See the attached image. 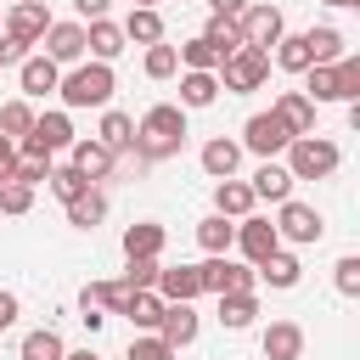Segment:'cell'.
Returning a JSON list of instances; mask_svg holds the SVG:
<instances>
[{
    "instance_id": "7bdbcfd3",
    "label": "cell",
    "mask_w": 360,
    "mask_h": 360,
    "mask_svg": "<svg viewBox=\"0 0 360 360\" xmlns=\"http://www.w3.org/2000/svg\"><path fill=\"white\" fill-rule=\"evenodd\" d=\"M124 360H174V349H169V343H163L158 332H135V338H129V354H124Z\"/></svg>"
},
{
    "instance_id": "7c38bea8",
    "label": "cell",
    "mask_w": 360,
    "mask_h": 360,
    "mask_svg": "<svg viewBox=\"0 0 360 360\" xmlns=\"http://www.w3.org/2000/svg\"><path fill=\"white\" fill-rule=\"evenodd\" d=\"M236 248H242V259H248V264H264V259L281 248V236H276V225H270V219L248 214V219H236Z\"/></svg>"
},
{
    "instance_id": "74e56055",
    "label": "cell",
    "mask_w": 360,
    "mask_h": 360,
    "mask_svg": "<svg viewBox=\"0 0 360 360\" xmlns=\"http://www.w3.org/2000/svg\"><path fill=\"white\" fill-rule=\"evenodd\" d=\"M304 96H309L315 107H321V101H338V68H332V62H326V68H309V73H304Z\"/></svg>"
},
{
    "instance_id": "d6986e66",
    "label": "cell",
    "mask_w": 360,
    "mask_h": 360,
    "mask_svg": "<svg viewBox=\"0 0 360 360\" xmlns=\"http://www.w3.org/2000/svg\"><path fill=\"white\" fill-rule=\"evenodd\" d=\"M158 338L180 354L186 343H197V309L191 304H163V321H158Z\"/></svg>"
},
{
    "instance_id": "c3c4849f",
    "label": "cell",
    "mask_w": 360,
    "mask_h": 360,
    "mask_svg": "<svg viewBox=\"0 0 360 360\" xmlns=\"http://www.w3.org/2000/svg\"><path fill=\"white\" fill-rule=\"evenodd\" d=\"M11 174H17V141H6V135H0V186H6Z\"/></svg>"
},
{
    "instance_id": "484cf974",
    "label": "cell",
    "mask_w": 360,
    "mask_h": 360,
    "mask_svg": "<svg viewBox=\"0 0 360 360\" xmlns=\"http://www.w3.org/2000/svg\"><path fill=\"white\" fill-rule=\"evenodd\" d=\"M253 276H259V281H270L276 292H287V287H298V276H304V264H298V259H292L287 248H276V253H270L264 264H253Z\"/></svg>"
},
{
    "instance_id": "e575fe53",
    "label": "cell",
    "mask_w": 360,
    "mask_h": 360,
    "mask_svg": "<svg viewBox=\"0 0 360 360\" xmlns=\"http://www.w3.org/2000/svg\"><path fill=\"white\" fill-rule=\"evenodd\" d=\"M124 315H129L135 332H158V321H163V298H158V292H135Z\"/></svg>"
},
{
    "instance_id": "9f6ffc18",
    "label": "cell",
    "mask_w": 360,
    "mask_h": 360,
    "mask_svg": "<svg viewBox=\"0 0 360 360\" xmlns=\"http://www.w3.org/2000/svg\"><path fill=\"white\" fill-rule=\"evenodd\" d=\"M11 6H17V0H11Z\"/></svg>"
},
{
    "instance_id": "1f68e13d",
    "label": "cell",
    "mask_w": 360,
    "mask_h": 360,
    "mask_svg": "<svg viewBox=\"0 0 360 360\" xmlns=\"http://www.w3.org/2000/svg\"><path fill=\"white\" fill-rule=\"evenodd\" d=\"M101 219H107V197H101L96 186H90L84 197H73V202H68V225H79V231H96Z\"/></svg>"
},
{
    "instance_id": "83f0119b",
    "label": "cell",
    "mask_w": 360,
    "mask_h": 360,
    "mask_svg": "<svg viewBox=\"0 0 360 360\" xmlns=\"http://www.w3.org/2000/svg\"><path fill=\"white\" fill-rule=\"evenodd\" d=\"M259 321V298L253 292H231V298H219V326L225 332H248Z\"/></svg>"
},
{
    "instance_id": "db71d44e",
    "label": "cell",
    "mask_w": 360,
    "mask_h": 360,
    "mask_svg": "<svg viewBox=\"0 0 360 360\" xmlns=\"http://www.w3.org/2000/svg\"><path fill=\"white\" fill-rule=\"evenodd\" d=\"M135 6H152V0H135Z\"/></svg>"
},
{
    "instance_id": "8992f818",
    "label": "cell",
    "mask_w": 360,
    "mask_h": 360,
    "mask_svg": "<svg viewBox=\"0 0 360 360\" xmlns=\"http://www.w3.org/2000/svg\"><path fill=\"white\" fill-rule=\"evenodd\" d=\"M281 214L270 219L276 225V236L281 242H298V248H309V242H321L326 236V219H321V208H309V202H298V197H287V202H276Z\"/></svg>"
},
{
    "instance_id": "11a10c76",
    "label": "cell",
    "mask_w": 360,
    "mask_h": 360,
    "mask_svg": "<svg viewBox=\"0 0 360 360\" xmlns=\"http://www.w3.org/2000/svg\"><path fill=\"white\" fill-rule=\"evenodd\" d=\"M0 28H6V17H0Z\"/></svg>"
},
{
    "instance_id": "d590c367",
    "label": "cell",
    "mask_w": 360,
    "mask_h": 360,
    "mask_svg": "<svg viewBox=\"0 0 360 360\" xmlns=\"http://www.w3.org/2000/svg\"><path fill=\"white\" fill-rule=\"evenodd\" d=\"M34 118H39V112L17 96V101H6V107H0V135H6V141H22V135L34 129Z\"/></svg>"
},
{
    "instance_id": "5bb4252c",
    "label": "cell",
    "mask_w": 360,
    "mask_h": 360,
    "mask_svg": "<svg viewBox=\"0 0 360 360\" xmlns=\"http://www.w3.org/2000/svg\"><path fill=\"white\" fill-rule=\"evenodd\" d=\"M152 292L163 304H191V298H202V276H197V264H169V270H158Z\"/></svg>"
},
{
    "instance_id": "9c48e42d",
    "label": "cell",
    "mask_w": 360,
    "mask_h": 360,
    "mask_svg": "<svg viewBox=\"0 0 360 360\" xmlns=\"http://www.w3.org/2000/svg\"><path fill=\"white\" fill-rule=\"evenodd\" d=\"M287 141H292V135H287V124H281V118H276V112H253V118H248V124H242V141H236V146H242V152H253V158H264V163H270V158H276V152H287Z\"/></svg>"
},
{
    "instance_id": "60d3db41",
    "label": "cell",
    "mask_w": 360,
    "mask_h": 360,
    "mask_svg": "<svg viewBox=\"0 0 360 360\" xmlns=\"http://www.w3.org/2000/svg\"><path fill=\"white\" fill-rule=\"evenodd\" d=\"M332 68H338V101H360V56L343 51Z\"/></svg>"
},
{
    "instance_id": "f546056e",
    "label": "cell",
    "mask_w": 360,
    "mask_h": 360,
    "mask_svg": "<svg viewBox=\"0 0 360 360\" xmlns=\"http://www.w3.org/2000/svg\"><path fill=\"white\" fill-rule=\"evenodd\" d=\"M22 360H62L68 354V343H62V332L56 326H34L28 338H22V349H17Z\"/></svg>"
},
{
    "instance_id": "603a6c76",
    "label": "cell",
    "mask_w": 360,
    "mask_h": 360,
    "mask_svg": "<svg viewBox=\"0 0 360 360\" xmlns=\"http://www.w3.org/2000/svg\"><path fill=\"white\" fill-rule=\"evenodd\" d=\"M118 28H124L129 45H163V17H158V6H135Z\"/></svg>"
},
{
    "instance_id": "4316f807",
    "label": "cell",
    "mask_w": 360,
    "mask_h": 360,
    "mask_svg": "<svg viewBox=\"0 0 360 360\" xmlns=\"http://www.w3.org/2000/svg\"><path fill=\"white\" fill-rule=\"evenodd\" d=\"M197 242H202L208 259H214V253H231V248H236V225H231L225 214H208V219H197Z\"/></svg>"
},
{
    "instance_id": "ffe728a7",
    "label": "cell",
    "mask_w": 360,
    "mask_h": 360,
    "mask_svg": "<svg viewBox=\"0 0 360 360\" xmlns=\"http://www.w3.org/2000/svg\"><path fill=\"white\" fill-rule=\"evenodd\" d=\"M124 45H129V39H124L118 22H107V17L84 22V51H90V62H107V68H112V56H118Z\"/></svg>"
},
{
    "instance_id": "4dcf8cb0",
    "label": "cell",
    "mask_w": 360,
    "mask_h": 360,
    "mask_svg": "<svg viewBox=\"0 0 360 360\" xmlns=\"http://www.w3.org/2000/svg\"><path fill=\"white\" fill-rule=\"evenodd\" d=\"M276 68H287V73H309V68H315L309 39H304V34H281V39H276Z\"/></svg>"
},
{
    "instance_id": "681fc988",
    "label": "cell",
    "mask_w": 360,
    "mask_h": 360,
    "mask_svg": "<svg viewBox=\"0 0 360 360\" xmlns=\"http://www.w3.org/2000/svg\"><path fill=\"white\" fill-rule=\"evenodd\" d=\"M248 6H253V0H208V11H214V17H231V22H236Z\"/></svg>"
},
{
    "instance_id": "7dc6e473",
    "label": "cell",
    "mask_w": 360,
    "mask_h": 360,
    "mask_svg": "<svg viewBox=\"0 0 360 360\" xmlns=\"http://www.w3.org/2000/svg\"><path fill=\"white\" fill-rule=\"evenodd\" d=\"M17 315H22V298H17L11 287H0V332H6V326H11Z\"/></svg>"
},
{
    "instance_id": "ab89813d",
    "label": "cell",
    "mask_w": 360,
    "mask_h": 360,
    "mask_svg": "<svg viewBox=\"0 0 360 360\" xmlns=\"http://www.w3.org/2000/svg\"><path fill=\"white\" fill-rule=\"evenodd\" d=\"M45 186H51V191H56L62 202H73V197H84V191H90V180H84V174H79L73 163H62V169H51V180H45Z\"/></svg>"
},
{
    "instance_id": "f5cc1de1",
    "label": "cell",
    "mask_w": 360,
    "mask_h": 360,
    "mask_svg": "<svg viewBox=\"0 0 360 360\" xmlns=\"http://www.w3.org/2000/svg\"><path fill=\"white\" fill-rule=\"evenodd\" d=\"M326 6H360V0H326Z\"/></svg>"
},
{
    "instance_id": "f35d334b",
    "label": "cell",
    "mask_w": 360,
    "mask_h": 360,
    "mask_svg": "<svg viewBox=\"0 0 360 360\" xmlns=\"http://www.w3.org/2000/svg\"><path fill=\"white\" fill-rule=\"evenodd\" d=\"M141 68H146V79H174L180 73V51L174 45H146V62Z\"/></svg>"
},
{
    "instance_id": "9a60e30c",
    "label": "cell",
    "mask_w": 360,
    "mask_h": 360,
    "mask_svg": "<svg viewBox=\"0 0 360 360\" xmlns=\"http://www.w3.org/2000/svg\"><path fill=\"white\" fill-rule=\"evenodd\" d=\"M270 112L287 124V135H292V141H298V135H315V101H309L304 90H281Z\"/></svg>"
},
{
    "instance_id": "f6af8a7d",
    "label": "cell",
    "mask_w": 360,
    "mask_h": 360,
    "mask_svg": "<svg viewBox=\"0 0 360 360\" xmlns=\"http://www.w3.org/2000/svg\"><path fill=\"white\" fill-rule=\"evenodd\" d=\"M28 208H34V186L6 180V186H0V214H11V219H17V214H28Z\"/></svg>"
},
{
    "instance_id": "f907efd6",
    "label": "cell",
    "mask_w": 360,
    "mask_h": 360,
    "mask_svg": "<svg viewBox=\"0 0 360 360\" xmlns=\"http://www.w3.org/2000/svg\"><path fill=\"white\" fill-rule=\"evenodd\" d=\"M107 6H112V0H73V11H79L84 22H96V17H107Z\"/></svg>"
},
{
    "instance_id": "277c9868",
    "label": "cell",
    "mask_w": 360,
    "mask_h": 360,
    "mask_svg": "<svg viewBox=\"0 0 360 360\" xmlns=\"http://www.w3.org/2000/svg\"><path fill=\"white\" fill-rule=\"evenodd\" d=\"M219 90L225 96H248V90H259L264 79H270V51H253V45H242L236 56H225L219 62Z\"/></svg>"
},
{
    "instance_id": "2e32d148",
    "label": "cell",
    "mask_w": 360,
    "mask_h": 360,
    "mask_svg": "<svg viewBox=\"0 0 360 360\" xmlns=\"http://www.w3.org/2000/svg\"><path fill=\"white\" fill-rule=\"evenodd\" d=\"M259 349H264V360H304V326L298 321H270Z\"/></svg>"
},
{
    "instance_id": "ba28073f",
    "label": "cell",
    "mask_w": 360,
    "mask_h": 360,
    "mask_svg": "<svg viewBox=\"0 0 360 360\" xmlns=\"http://www.w3.org/2000/svg\"><path fill=\"white\" fill-rule=\"evenodd\" d=\"M51 22H56V17H51V6H45V0H17V6L6 11V28H0V34H6V39H17V45L28 51V45H39V39H45V28H51Z\"/></svg>"
},
{
    "instance_id": "ac0fdd59",
    "label": "cell",
    "mask_w": 360,
    "mask_h": 360,
    "mask_svg": "<svg viewBox=\"0 0 360 360\" xmlns=\"http://www.w3.org/2000/svg\"><path fill=\"white\" fill-rule=\"evenodd\" d=\"M68 152H73L68 163H73V169H79V174H84L90 186H96V180H107V174H112V163H118V152H107V146H101L96 135H90V141H73Z\"/></svg>"
},
{
    "instance_id": "7402d4cb",
    "label": "cell",
    "mask_w": 360,
    "mask_h": 360,
    "mask_svg": "<svg viewBox=\"0 0 360 360\" xmlns=\"http://www.w3.org/2000/svg\"><path fill=\"white\" fill-rule=\"evenodd\" d=\"M163 242H169V236H163L158 219H135V225L124 231V259H158Z\"/></svg>"
},
{
    "instance_id": "d6a6232c",
    "label": "cell",
    "mask_w": 360,
    "mask_h": 360,
    "mask_svg": "<svg viewBox=\"0 0 360 360\" xmlns=\"http://www.w3.org/2000/svg\"><path fill=\"white\" fill-rule=\"evenodd\" d=\"M202 39H208V45H214V56H219V62H225V56H236V51H242V28H236V22H231V17H214V22H208V28H202Z\"/></svg>"
},
{
    "instance_id": "7a4b0ae2",
    "label": "cell",
    "mask_w": 360,
    "mask_h": 360,
    "mask_svg": "<svg viewBox=\"0 0 360 360\" xmlns=\"http://www.w3.org/2000/svg\"><path fill=\"white\" fill-rule=\"evenodd\" d=\"M112 90H118V79H112L107 62H79V68H68L62 84H56L62 107H107Z\"/></svg>"
},
{
    "instance_id": "d4e9b609",
    "label": "cell",
    "mask_w": 360,
    "mask_h": 360,
    "mask_svg": "<svg viewBox=\"0 0 360 360\" xmlns=\"http://www.w3.org/2000/svg\"><path fill=\"white\" fill-rule=\"evenodd\" d=\"M248 186H253V197H264V202H287V197H292V174H287V163H276V158L259 163V174H253Z\"/></svg>"
},
{
    "instance_id": "5b68a950",
    "label": "cell",
    "mask_w": 360,
    "mask_h": 360,
    "mask_svg": "<svg viewBox=\"0 0 360 360\" xmlns=\"http://www.w3.org/2000/svg\"><path fill=\"white\" fill-rule=\"evenodd\" d=\"M79 135H73V118L68 112H39L34 118V129L17 141V152H34V158H56V152H68Z\"/></svg>"
},
{
    "instance_id": "8d00e7d4",
    "label": "cell",
    "mask_w": 360,
    "mask_h": 360,
    "mask_svg": "<svg viewBox=\"0 0 360 360\" xmlns=\"http://www.w3.org/2000/svg\"><path fill=\"white\" fill-rule=\"evenodd\" d=\"M304 39H309L315 68H326V62H338V56H343V34H338V28H309Z\"/></svg>"
},
{
    "instance_id": "30bf717a",
    "label": "cell",
    "mask_w": 360,
    "mask_h": 360,
    "mask_svg": "<svg viewBox=\"0 0 360 360\" xmlns=\"http://www.w3.org/2000/svg\"><path fill=\"white\" fill-rule=\"evenodd\" d=\"M236 28H242V45L270 51V45L287 34V17H281V6H248V11L236 17Z\"/></svg>"
},
{
    "instance_id": "f1b7e54d",
    "label": "cell",
    "mask_w": 360,
    "mask_h": 360,
    "mask_svg": "<svg viewBox=\"0 0 360 360\" xmlns=\"http://www.w3.org/2000/svg\"><path fill=\"white\" fill-rule=\"evenodd\" d=\"M219 101V79L214 73H180V107H214Z\"/></svg>"
},
{
    "instance_id": "6da1fadb",
    "label": "cell",
    "mask_w": 360,
    "mask_h": 360,
    "mask_svg": "<svg viewBox=\"0 0 360 360\" xmlns=\"http://www.w3.org/2000/svg\"><path fill=\"white\" fill-rule=\"evenodd\" d=\"M186 146V107H174V101H158V107H146L141 112V124H135V158L141 163H163V158H174Z\"/></svg>"
},
{
    "instance_id": "4fadbf2b",
    "label": "cell",
    "mask_w": 360,
    "mask_h": 360,
    "mask_svg": "<svg viewBox=\"0 0 360 360\" xmlns=\"http://www.w3.org/2000/svg\"><path fill=\"white\" fill-rule=\"evenodd\" d=\"M197 163H202L208 180H236V169H242V146H236L231 135H214V141H202Z\"/></svg>"
},
{
    "instance_id": "ee69618b",
    "label": "cell",
    "mask_w": 360,
    "mask_h": 360,
    "mask_svg": "<svg viewBox=\"0 0 360 360\" xmlns=\"http://www.w3.org/2000/svg\"><path fill=\"white\" fill-rule=\"evenodd\" d=\"M158 259H129V270H124V287H135V292H152L158 287Z\"/></svg>"
},
{
    "instance_id": "836d02e7",
    "label": "cell",
    "mask_w": 360,
    "mask_h": 360,
    "mask_svg": "<svg viewBox=\"0 0 360 360\" xmlns=\"http://www.w3.org/2000/svg\"><path fill=\"white\" fill-rule=\"evenodd\" d=\"M180 51V68L186 73H219V56H214V45L197 34V39H186V45H174Z\"/></svg>"
},
{
    "instance_id": "8fae6325",
    "label": "cell",
    "mask_w": 360,
    "mask_h": 360,
    "mask_svg": "<svg viewBox=\"0 0 360 360\" xmlns=\"http://www.w3.org/2000/svg\"><path fill=\"white\" fill-rule=\"evenodd\" d=\"M39 45H45V56L56 68H79L84 62V22H51Z\"/></svg>"
},
{
    "instance_id": "b9f144b4",
    "label": "cell",
    "mask_w": 360,
    "mask_h": 360,
    "mask_svg": "<svg viewBox=\"0 0 360 360\" xmlns=\"http://www.w3.org/2000/svg\"><path fill=\"white\" fill-rule=\"evenodd\" d=\"M51 169H56L51 158H34V152H17V174H11V180H17V186H45V180H51Z\"/></svg>"
},
{
    "instance_id": "816d5d0a",
    "label": "cell",
    "mask_w": 360,
    "mask_h": 360,
    "mask_svg": "<svg viewBox=\"0 0 360 360\" xmlns=\"http://www.w3.org/2000/svg\"><path fill=\"white\" fill-rule=\"evenodd\" d=\"M62 360H101L96 349H73V354H62Z\"/></svg>"
},
{
    "instance_id": "bcb514c9",
    "label": "cell",
    "mask_w": 360,
    "mask_h": 360,
    "mask_svg": "<svg viewBox=\"0 0 360 360\" xmlns=\"http://www.w3.org/2000/svg\"><path fill=\"white\" fill-rule=\"evenodd\" d=\"M332 281H338V292H343V298H360V253H343Z\"/></svg>"
},
{
    "instance_id": "52a82bcc",
    "label": "cell",
    "mask_w": 360,
    "mask_h": 360,
    "mask_svg": "<svg viewBox=\"0 0 360 360\" xmlns=\"http://www.w3.org/2000/svg\"><path fill=\"white\" fill-rule=\"evenodd\" d=\"M197 276H202V292H214V298H231V292H253V287H259V276H253L248 264H236L231 253L202 259V264H197Z\"/></svg>"
},
{
    "instance_id": "3957f363",
    "label": "cell",
    "mask_w": 360,
    "mask_h": 360,
    "mask_svg": "<svg viewBox=\"0 0 360 360\" xmlns=\"http://www.w3.org/2000/svg\"><path fill=\"white\" fill-rule=\"evenodd\" d=\"M338 163H343V152H338V141H326V135H298V141H287V174H292V180H326V174H338Z\"/></svg>"
},
{
    "instance_id": "e0dca14e",
    "label": "cell",
    "mask_w": 360,
    "mask_h": 360,
    "mask_svg": "<svg viewBox=\"0 0 360 360\" xmlns=\"http://www.w3.org/2000/svg\"><path fill=\"white\" fill-rule=\"evenodd\" d=\"M17 84H22V101H28V96H51V90L62 84V68H56L51 56H22V62H17Z\"/></svg>"
},
{
    "instance_id": "44dd1931",
    "label": "cell",
    "mask_w": 360,
    "mask_h": 360,
    "mask_svg": "<svg viewBox=\"0 0 360 360\" xmlns=\"http://www.w3.org/2000/svg\"><path fill=\"white\" fill-rule=\"evenodd\" d=\"M253 186L248 180H214V214H225V219H248L253 214Z\"/></svg>"
},
{
    "instance_id": "cb8c5ba5",
    "label": "cell",
    "mask_w": 360,
    "mask_h": 360,
    "mask_svg": "<svg viewBox=\"0 0 360 360\" xmlns=\"http://www.w3.org/2000/svg\"><path fill=\"white\" fill-rule=\"evenodd\" d=\"M96 141H101L107 152H129V146H135V118L118 112V107H101V129H96Z\"/></svg>"
}]
</instances>
